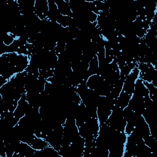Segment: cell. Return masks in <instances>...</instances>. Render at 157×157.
Instances as JSON below:
<instances>
[{
    "instance_id": "cell-5",
    "label": "cell",
    "mask_w": 157,
    "mask_h": 157,
    "mask_svg": "<svg viewBox=\"0 0 157 157\" xmlns=\"http://www.w3.org/2000/svg\"><path fill=\"white\" fill-rule=\"evenodd\" d=\"M104 80L99 74H94L88 77L86 81V85L90 90L97 91L103 83Z\"/></svg>"
},
{
    "instance_id": "cell-10",
    "label": "cell",
    "mask_w": 157,
    "mask_h": 157,
    "mask_svg": "<svg viewBox=\"0 0 157 157\" xmlns=\"http://www.w3.org/2000/svg\"><path fill=\"white\" fill-rule=\"evenodd\" d=\"M15 38V36H14L10 33L7 32L3 37L2 42L6 46H10L13 42Z\"/></svg>"
},
{
    "instance_id": "cell-7",
    "label": "cell",
    "mask_w": 157,
    "mask_h": 157,
    "mask_svg": "<svg viewBox=\"0 0 157 157\" xmlns=\"http://www.w3.org/2000/svg\"><path fill=\"white\" fill-rule=\"evenodd\" d=\"M131 96V94H129L122 90L116 99L115 105L122 109H124L128 105Z\"/></svg>"
},
{
    "instance_id": "cell-2",
    "label": "cell",
    "mask_w": 157,
    "mask_h": 157,
    "mask_svg": "<svg viewBox=\"0 0 157 157\" xmlns=\"http://www.w3.org/2000/svg\"><path fill=\"white\" fill-rule=\"evenodd\" d=\"M48 13V0H35L34 13L40 20L47 19Z\"/></svg>"
},
{
    "instance_id": "cell-4",
    "label": "cell",
    "mask_w": 157,
    "mask_h": 157,
    "mask_svg": "<svg viewBox=\"0 0 157 157\" xmlns=\"http://www.w3.org/2000/svg\"><path fill=\"white\" fill-rule=\"evenodd\" d=\"M29 55L18 54V56L13 63L17 74L25 71L29 64Z\"/></svg>"
},
{
    "instance_id": "cell-3",
    "label": "cell",
    "mask_w": 157,
    "mask_h": 157,
    "mask_svg": "<svg viewBox=\"0 0 157 157\" xmlns=\"http://www.w3.org/2000/svg\"><path fill=\"white\" fill-rule=\"evenodd\" d=\"M29 107H30V105L29 104L26 99V93H25L22 95L21 98L18 101V105L13 112L14 117L17 119L20 120L21 117H23L26 115Z\"/></svg>"
},
{
    "instance_id": "cell-8",
    "label": "cell",
    "mask_w": 157,
    "mask_h": 157,
    "mask_svg": "<svg viewBox=\"0 0 157 157\" xmlns=\"http://www.w3.org/2000/svg\"><path fill=\"white\" fill-rule=\"evenodd\" d=\"M30 145L35 150L39 151V150H42L44 149L45 148L48 147L49 145V144L45 139H44L42 137H38L36 136V137L34 138V139L33 140L32 143L30 144Z\"/></svg>"
},
{
    "instance_id": "cell-6",
    "label": "cell",
    "mask_w": 157,
    "mask_h": 157,
    "mask_svg": "<svg viewBox=\"0 0 157 157\" xmlns=\"http://www.w3.org/2000/svg\"><path fill=\"white\" fill-rule=\"evenodd\" d=\"M59 12L62 15L72 16V12L69 5V1L66 0H56L55 1Z\"/></svg>"
},
{
    "instance_id": "cell-1",
    "label": "cell",
    "mask_w": 157,
    "mask_h": 157,
    "mask_svg": "<svg viewBox=\"0 0 157 157\" xmlns=\"http://www.w3.org/2000/svg\"><path fill=\"white\" fill-rule=\"evenodd\" d=\"M139 75L140 71L137 67H135L125 77L122 90L132 95L134 90L136 82L139 78Z\"/></svg>"
},
{
    "instance_id": "cell-9",
    "label": "cell",
    "mask_w": 157,
    "mask_h": 157,
    "mask_svg": "<svg viewBox=\"0 0 157 157\" xmlns=\"http://www.w3.org/2000/svg\"><path fill=\"white\" fill-rule=\"evenodd\" d=\"M99 70V61L97 55H94V57L91 59L89 63L88 69V74L90 76L98 74Z\"/></svg>"
}]
</instances>
